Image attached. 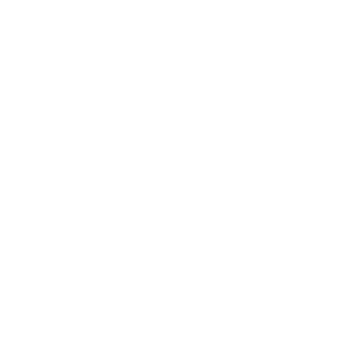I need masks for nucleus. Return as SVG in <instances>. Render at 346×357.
<instances>
[]
</instances>
